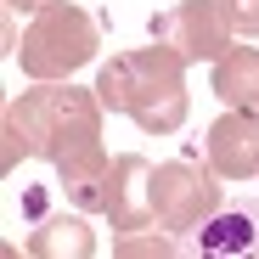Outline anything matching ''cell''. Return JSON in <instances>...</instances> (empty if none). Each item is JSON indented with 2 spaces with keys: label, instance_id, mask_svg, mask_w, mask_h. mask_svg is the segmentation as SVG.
<instances>
[{
  "label": "cell",
  "instance_id": "3957f363",
  "mask_svg": "<svg viewBox=\"0 0 259 259\" xmlns=\"http://www.w3.org/2000/svg\"><path fill=\"white\" fill-rule=\"evenodd\" d=\"M96 51H102L96 17L84 6H73V0H46V6H34L23 39H17V62H23L28 79H68Z\"/></svg>",
  "mask_w": 259,
  "mask_h": 259
},
{
  "label": "cell",
  "instance_id": "5bb4252c",
  "mask_svg": "<svg viewBox=\"0 0 259 259\" xmlns=\"http://www.w3.org/2000/svg\"><path fill=\"white\" fill-rule=\"evenodd\" d=\"M6 6H17V12H23V6H46V0H6Z\"/></svg>",
  "mask_w": 259,
  "mask_h": 259
},
{
  "label": "cell",
  "instance_id": "7c38bea8",
  "mask_svg": "<svg viewBox=\"0 0 259 259\" xmlns=\"http://www.w3.org/2000/svg\"><path fill=\"white\" fill-rule=\"evenodd\" d=\"M169 253H175V237H136V231H130L124 242H118V259H169Z\"/></svg>",
  "mask_w": 259,
  "mask_h": 259
},
{
  "label": "cell",
  "instance_id": "8fae6325",
  "mask_svg": "<svg viewBox=\"0 0 259 259\" xmlns=\"http://www.w3.org/2000/svg\"><path fill=\"white\" fill-rule=\"evenodd\" d=\"M203 253H259V214L253 208H220L197 231Z\"/></svg>",
  "mask_w": 259,
  "mask_h": 259
},
{
  "label": "cell",
  "instance_id": "52a82bcc",
  "mask_svg": "<svg viewBox=\"0 0 259 259\" xmlns=\"http://www.w3.org/2000/svg\"><path fill=\"white\" fill-rule=\"evenodd\" d=\"M107 220L113 231H152L158 214H152V163L141 152H124L113 158V192H107Z\"/></svg>",
  "mask_w": 259,
  "mask_h": 259
},
{
  "label": "cell",
  "instance_id": "7a4b0ae2",
  "mask_svg": "<svg viewBox=\"0 0 259 259\" xmlns=\"http://www.w3.org/2000/svg\"><path fill=\"white\" fill-rule=\"evenodd\" d=\"M96 96L113 113H130L147 136H169L186 124V57L175 46H147V51H124L96 73Z\"/></svg>",
  "mask_w": 259,
  "mask_h": 259
},
{
  "label": "cell",
  "instance_id": "30bf717a",
  "mask_svg": "<svg viewBox=\"0 0 259 259\" xmlns=\"http://www.w3.org/2000/svg\"><path fill=\"white\" fill-rule=\"evenodd\" d=\"M214 96H220L226 107H248V113H259V51L231 46L220 62H214Z\"/></svg>",
  "mask_w": 259,
  "mask_h": 259
},
{
  "label": "cell",
  "instance_id": "5b68a950",
  "mask_svg": "<svg viewBox=\"0 0 259 259\" xmlns=\"http://www.w3.org/2000/svg\"><path fill=\"white\" fill-rule=\"evenodd\" d=\"M152 34L163 39V46H175L186 62H220L231 51V17L220 0H181L175 12H163L152 23Z\"/></svg>",
  "mask_w": 259,
  "mask_h": 259
},
{
  "label": "cell",
  "instance_id": "8992f818",
  "mask_svg": "<svg viewBox=\"0 0 259 259\" xmlns=\"http://www.w3.org/2000/svg\"><path fill=\"white\" fill-rule=\"evenodd\" d=\"M208 169L220 181H248L259 175V113L231 107L226 118L208 124Z\"/></svg>",
  "mask_w": 259,
  "mask_h": 259
},
{
  "label": "cell",
  "instance_id": "277c9868",
  "mask_svg": "<svg viewBox=\"0 0 259 259\" xmlns=\"http://www.w3.org/2000/svg\"><path fill=\"white\" fill-rule=\"evenodd\" d=\"M152 214L158 231H203L220 214V181L203 163H158L152 169Z\"/></svg>",
  "mask_w": 259,
  "mask_h": 259
},
{
  "label": "cell",
  "instance_id": "4fadbf2b",
  "mask_svg": "<svg viewBox=\"0 0 259 259\" xmlns=\"http://www.w3.org/2000/svg\"><path fill=\"white\" fill-rule=\"evenodd\" d=\"M220 6H226V17H231V28H237L242 39L259 34V0H220Z\"/></svg>",
  "mask_w": 259,
  "mask_h": 259
},
{
  "label": "cell",
  "instance_id": "9c48e42d",
  "mask_svg": "<svg viewBox=\"0 0 259 259\" xmlns=\"http://www.w3.org/2000/svg\"><path fill=\"white\" fill-rule=\"evenodd\" d=\"M28 253L34 259H91L96 253V231L84 220V208L79 214H46L28 231Z\"/></svg>",
  "mask_w": 259,
  "mask_h": 259
},
{
  "label": "cell",
  "instance_id": "6da1fadb",
  "mask_svg": "<svg viewBox=\"0 0 259 259\" xmlns=\"http://www.w3.org/2000/svg\"><path fill=\"white\" fill-rule=\"evenodd\" d=\"M0 169H17V158H68L84 141H102V96L79 84H34L0 113Z\"/></svg>",
  "mask_w": 259,
  "mask_h": 259
},
{
  "label": "cell",
  "instance_id": "ba28073f",
  "mask_svg": "<svg viewBox=\"0 0 259 259\" xmlns=\"http://www.w3.org/2000/svg\"><path fill=\"white\" fill-rule=\"evenodd\" d=\"M57 186L73 208L84 214H107V192H113V158L102 141H84L68 158H57Z\"/></svg>",
  "mask_w": 259,
  "mask_h": 259
}]
</instances>
